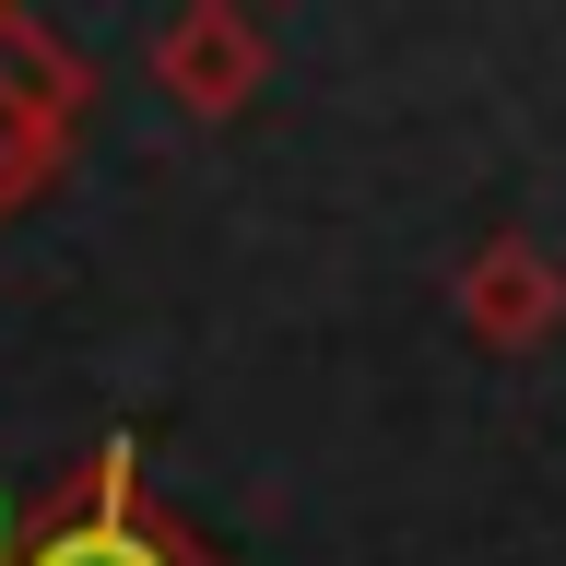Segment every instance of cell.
<instances>
[{
  "instance_id": "1",
  "label": "cell",
  "mask_w": 566,
  "mask_h": 566,
  "mask_svg": "<svg viewBox=\"0 0 566 566\" xmlns=\"http://www.w3.org/2000/svg\"><path fill=\"white\" fill-rule=\"evenodd\" d=\"M24 566H224V555H212L189 520L154 507V472H142L130 437H106L95 460H71L60 484L35 495Z\"/></svg>"
},
{
  "instance_id": "2",
  "label": "cell",
  "mask_w": 566,
  "mask_h": 566,
  "mask_svg": "<svg viewBox=\"0 0 566 566\" xmlns=\"http://www.w3.org/2000/svg\"><path fill=\"white\" fill-rule=\"evenodd\" d=\"M154 83H166L189 118H237V106L272 83V35L248 24L237 0H189V12L154 35Z\"/></svg>"
},
{
  "instance_id": "3",
  "label": "cell",
  "mask_w": 566,
  "mask_h": 566,
  "mask_svg": "<svg viewBox=\"0 0 566 566\" xmlns=\"http://www.w3.org/2000/svg\"><path fill=\"white\" fill-rule=\"evenodd\" d=\"M555 318H566V272H555L543 237H484L472 260H460V331H472L484 354L555 343Z\"/></svg>"
},
{
  "instance_id": "4",
  "label": "cell",
  "mask_w": 566,
  "mask_h": 566,
  "mask_svg": "<svg viewBox=\"0 0 566 566\" xmlns=\"http://www.w3.org/2000/svg\"><path fill=\"white\" fill-rule=\"evenodd\" d=\"M0 106L24 118V130H48L71 154V130H83V106H95V71L71 60L60 35L35 24V12H0Z\"/></svg>"
},
{
  "instance_id": "5",
  "label": "cell",
  "mask_w": 566,
  "mask_h": 566,
  "mask_svg": "<svg viewBox=\"0 0 566 566\" xmlns=\"http://www.w3.org/2000/svg\"><path fill=\"white\" fill-rule=\"evenodd\" d=\"M48 177H60V142H48V130H24V118L0 106V224H12V212L48 189Z\"/></svg>"
},
{
  "instance_id": "6",
  "label": "cell",
  "mask_w": 566,
  "mask_h": 566,
  "mask_svg": "<svg viewBox=\"0 0 566 566\" xmlns=\"http://www.w3.org/2000/svg\"><path fill=\"white\" fill-rule=\"evenodd\" d=\"M24 520H35V507H12V495H0V566H24Z\"/></svg>"
}]
</instances>
